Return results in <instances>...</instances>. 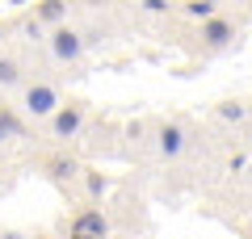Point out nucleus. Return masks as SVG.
<instances>
[{
	"mask_svg": "<svg viewBox=\"0 0 252 239\" xmlns=\"http://www.w3.org/2000/svg\"><path fill=\"white\" fill-rule=\"evenodd\" d=\"M59 105H63V92L55 89L51 80L30 76L26 84H21V101H17V109L26 114V122H51Z\"/></svg>",
	"mask_w": 252,
	"mask_h": 239,
	"instance_id": "f257e3e1",
	"label": "nucleus"
},
{
	"mask_svg": "<svg viewBox=\"0 0 252 239\" xmlns=\"http://www.w3.org/2000/svg\"><path fill=\"white\" fill-rule=\"evenodd\" d=\"M152 147H156V155H160L164 164L181 159L189 151V122H181V118H160V122H152Z\"/></svg>",
	"mask_w": 252,
	"mask_h": 239,
	"instance_id": "f03ea898",
	"label": "nucleus"
},
{
	"mask_svg": "<svg viewBox=\"0 0 252 239\" xmlns=\"http://www.w3.org/2000/svg\"><path fill=\"white\" fill-rule=\"evenodd\" d=\"M84 118H89V101L72 97V101H63V105L55 109V118L46 122V130H51V139H59V143H72L76 134L84 130Z\"/></svg>",
	"mask_w": 252,
	"mask_h": 239,
	"instance_id": "7ed1b4c3",
	"label": "nucleus"
},
{
	"mask_svg": "<svg viewBox=\"0 0 252 239\" xmlns=\"http://www.w3.org/2000/svg\"><path fill=\"white\" fill-rule=\"evenodd\" d=\"M46 46H51V59L59 63V67H72V63H80L84 59V34L76 26H59V30H51L46 34Z\"/></svg>",
	"mask_w": 252,
	"mask_h": 239,
	"instance_id": "20e7f679",
	"label": "nucleus"
},
{
	"mask_svg": "<svg viewBox=\"0 0 252 239\" xmlns=\"http://www.w3.org/2000/svg\"><path fill=\"white\" fill-rule=\"evenodd\" d=\"M198 42H202L206 55H219V51H231V46L240 42V30H235L231 17H219V13H215L210 21L198 26Z\"/></svg>",
	"mask_w": 252,
	"mask_h": 239,
	"instance_id": "39448f33",
	"label": "nucleus"
},
{
	"mask_svg": "<svg viewBox=\"0 0 252 239\" xmlns=\"http://www.w3.org/2000/svg\"><path fill=\"white\" fill-rule=\"evenodd\" d=\"M109 214L101 206H80L67 222V239H109Z\"/></svg>",
	"mask_w": 252,
	"mask_h": 239,
	"instance_id": "423d86ee",
	"label": "nucleus"
},
{
	"mask_svg": "<svg viewBox=\"0 0 252 239\" xmlns=\"http://www.w3.org/2000/svg\"><path fill=\"white\" fill-rule=\"evenodd\" d=\"M80 172H84V164H80L67 147H63V151H51V155L42 159V177L51 180V185H59V189L80 185Z\"/></svg>",
	"mask_w": 252,
	"mask_h": 239,
	"instance_id": "0eeeda50",
	"label": "nucleus"
},
{
	"mask_svg": "<svg viewBox=\"0 0 252 239\" xmlns=\"http://www.w3.org/2000/svg\"><path fill=\"white\" fill-rule=\"evenodd\" d=\"M30 17L42 30H59V26H67V0H34Z\"/></svg>",
	"mask_w": 252,
	"mask_h": 239,
	"instance_id": "6e6552de",
	"label": "nucleus"
},
{
	"mask_svg": "<svg viewBox=\"0 0 252 239\" xmlns=\"http://www.w3.org/2000/svg\"><path fill=\"white\" fill-rule=\"evenodd\" d=\"M109 185H114V180H109V172H101V168H84L80 172V189H84V197H89V206H97L101 197L109 193Z\"/></svg>",
	"mask_w": 252,
	"mask_h": 239,
	"instance_id": "1a4fd4ad",
	"label": "nucleus"
},
{
	"mask_svg": "<svg viewBox=\"0 0 252 239\" xmlns=\"http://www.w3.org/2000/svg\"><path fill=\"white\" fill-rule=\"evenodd\" d=\"M26 80H30L26 76V63H21L17 55L4 51V55H0V92H4V89H21Z\"/></svg>",
	"mask_w": 252,
	"mask_h": 239,
	"instance_id": "9d476101",
	"label": "nucleus"
},
{
	"mask_svg": "<svg viewBox=\"0 0 252 239\" xmlns=\"http://www.w3.org/2000/svg\"><path fill=\"white\" fill-rule=\"evenodd\" d=\"M0 130H4V139H26L30 122H26V114H21L17 105H4V101H0Z\"/></svg>",
	"mask_w": 252,
	"mask_h": 239,
	"instance_id": "9b49d317",
	"label": "nucleus"
},
{
	"mask_svg": "<svg viewBox=\"0 0 252 239\" xmlns=\"http://www.w3.org/2000/svg\"><path fill=\"white\" fill-rule=\"evenodd\" d=\"M215 118H219V122H231V126H248L252 109H248V101L227 97V101H219V105H215Z\"/></svg>",
	"mask_w": 252,
	"mask_h": 239,
	"instance_id": "f8f14e48",
	"label": "nucleus"
},
{
	"mask_svg": "<svg viewBox=\"0 0 252 239\" xmlns=\"http://www.w3.org/2000/svg\"><path fill=\"white\" fill-rule=\"evenodd\" d=\"M185 13H189V17H202V21H210V17H215V4H202V0H189V4H185Z\"/></svg>",
	"mask_w": 252,
	"mask_h": 239,
	"instance_id": "ddd939ff",
	"label": "nucleus"
},
{
	"mask_svg": "<svg viewBox=\"0 0 252 239\" xmlns=\"http://www.w3.org/2000/svg\"><path fill=\"white\" fill-rule=\"evenodd\" d=\"M172 0H143V13H168Z\"/></svg>",
	"mask_w": 252,
	"mask_h": 239,
	"instance_id": "4468645a",
	"label": "nucleus"
},
{
	"mask_svg": "<svg viewBox=\"0 0 252 239\" xmlns=\"http://www.w3.org/2000/svg\"><path fill=\"white\" fill-rule=\"evenodd\" d=\"M0 239H30L26 231H17V227H0Z\"/></svg>",
	"mask_w": 252,
	"mask_h": 239,
	"instance_id": "2eb2a0df",
	"label": "nucleus"
},
{
	"mask_svg": "<svg viewBox=\"0 0 252 239\" xmlns=\"http://www.w3.org/2000/svg\"><path fill=\"white\" fill-rule=\"evenodd\" d=\"M9 30H13V21H0V42L9 38Z\"/></svg>",
	"mask_w": 252,
	"mask_h": 239,
	"instance_id": "dca6fc26",
	"label": "nucleus"
},
{
	"mask_svg": "<svg viewBox=\"0 0 252 239\" xmlns=\"http://www.w3.org/2000/svg\"><path fill=\"white\" fill-rule=\"evenodd\" d=\"M9 4H34V0H9Z\"/></svg>",
	"mask_w": 252,
	"mask_h": 239,
	"instance_id": "f3484780",
	"label": "nucleus"
},
{
	"mask_svg": "<svg viewBox=\"0 0 252 239\" xmlns=\"http://www.w3.org/2000/svg\"><path fill=\"white\" fill-rule=\"evenodd\" d=\"M202 4H215V9H219V0H202Z\"/></svg>",
	"mask_w": 252,
	"mask_h": 239,
	"instance_id": "a211bd4d",
	"label": "nucleus"
},
{
	"mask_svg": "<svg viewBox=\"0 0 252 239\" xmlns=\"http://www.w3.org/2000/svg\"><path fill=\"white\" fill-rule=\"evenodd\" d=\"M4 143H9V139H4V130H0V147H4Z\"/></svg>",
	"mask_w": 252,
	"mask_h": 239,
	"instance_id": "6ab92c4d",
	"label": "nucleus"
},
{
	"mask_svg": "<svg viewBox=\"0 0 252 239\" xmlns=\"http://www.w3.org/2000/svg\"><path fill=\"white\" fill-rule=\"evenodd\" d=\"M30 239H51V235H30Z\"/></svg>",
	"mask_w": 252,
	"mask_h": 239,
	"instance_id": "aec40b11",
	"label": "nucleus"
}]
</instances>
